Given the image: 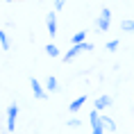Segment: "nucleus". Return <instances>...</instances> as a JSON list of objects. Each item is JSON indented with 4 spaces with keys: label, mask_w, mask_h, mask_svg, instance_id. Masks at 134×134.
<instances>
[{
    "label": "nucleus",
    "mask_w": 134,
    "mask_h": 134,
    "mask_svg": "<svg viewBox=\"0 0 134 134\" xmlns=\"http://www.w3.org/2000/svg\"><path fill=\"white\" fill-rule=\"evenodd\" d=\"M93 48H96V46H93L91 41L73 43V46H71V50H68L66 55H62V59H64V62H66V64H68V62H73V59H75V57H77V55H82L84 50H86V52H89V50H93Z\"/></svg>",
    "instance_id": "1"
},
{
    "label": "nucleus",
    "mask_w": 134,
    "mask_h": 134,
    "mask_svg": "<svg viewBox=\"0 0 134 134\" xmlns=\"http://www.w3.org/2000/svg\"><path fill=\"white\" fill-rule=\"evenodd\" d=\"M96 27H98V32H107V30L111 27V9H102L98 14V21H96Z\"/></svg>",
    "instance_id": "2"
},
{
    "label": "nucleus",
    "mask_w": 134,
    "mask_h": 134,
    "mask_svg": "<svg viewBox=\"0 0 134 134\" xmlns=\"http://www.w3.org/2000/svg\"><path fill=\"white\" fill-rule=\"evenodd\" d=\"M30 86H32V96H34L36 100H46V98H48V91H46V86H43L36 77L30 80Z\"/></svg>",
    "instance_id": "3"
},
{
    "label": "nucleus",
    "mask_w": 134,
    "mask_h": 134,
    "mask_svg": "<svg viewBox=\"0 0 134 134\" xmlns=\"http://www.w3.org/2000/svg\"><path fill=\"white\" fill-rule=\"evenodd\" d=\"M16 118H18V105H16V102H12V105L7 107V132H14Z\"/></svg>",
    "instance_id": "4"
},
{
    "label": "nucleus",
    "mask_w": 134,
    "mask_h": 134,
    "mask_svg": "<svg viewBox=\"0 0 134 134\" xmlns=\"http://www.w3.org/2000/svg\"><path fill=\"white\" fill-rule=\"evenodd\" d=\"M46 25H48V32H50V39L57 36V12H50L46 16Z\"/></svg>",
    "instance_id": "5"
},
{
    "label": "nucleus",
    "mask_w": 134,
    "mask_h": 134,
    "mask_svg": "<svg viewBox=\"0 0 134 134\" xmlns=\"http://www.w3.org/2000/svg\"><path fill=\"white\" fill-rule=\"evenodd\" d=\"M84 102H86V96H77V98L68 105V111H71V114H77L80 109H82V105H84Z\"/></svg>",
    "instance_id": "6"
},
{
    "label": "nucleus",
    "mask_w": 134,
    "mask_h": 134,
    "mask_svg": "<svg viewBox=\"0 0 134 134\" xmlns=\"http://www.w3.org/2000/svg\"><path fill=\"white\" fill-rule=\"evenodd\" d=\"M100 125H102V130H107V132H116V123H114L109 116H105V114H100Z\"/></svg>",
    "instance_id": "7"
},
{
    "label": "nucleus",
    "mask_w": 134,
    "mask_h": 134,
    "mask_svg": "<svg viewBox=\"0 0 134 134\" xmlns=\"http://www.w3.org/2000/svg\"><path fill=\"white\" fill-rule=\"evenodd\" d=\"M107 107H111V96H100V98L96 100V109H98V111H105Z\"/></svg>",
    "instance_id": "8"
},
{
    "label": "nucleus",
    "mask_w": 134,
    "mask_h": 134,
    "mask_svg": "<svg viewBox=\"0 0 134 134\" xmlns=\"http://www.w3.org/2000/svg\"><path fill=\"white\" fill-rule=\"evenodd\" d=\"M120 32H132L134 34V18H123L120 21Z\"/></svg>",
    "instance_id": "9"
},
{
    "label": "nucleus",
    "mask_w": 134,
    "mask_h": 134,
    "mask_svg": "<svg viewBox=\"0 0 134 134\" xmlns=\"http://www.w3.org/2000/svg\"><path fill=\"white\" fill-rule=\"evenodd\" d=\"M57 89H59V86H57V77H55V75H50V77L46 80V91H48V93H55Z\"/></svg>",
    "instance_id": "10"
},
{
    "label": "nucleus",
    "mask_w": 134,
    "mask_h": 134,
    "mask_svg": "<svg viewBox=\"0 0 134 134\" xmlns=\"http://www.w3.org/2000/svg\"><path fill=\"white\" fill-rule=\"evenodd\" d=\"M82 41H86V30H80V32H75L71 36V46L73 43H82Z\"/></svg>",
    "instance_id": "11"
},
{
    "label": "nucleus",
    "mask_w": 134,
    "mask_h": 134,
    "mask_svg": "<svg viewBox=\"0 0 134 134\" xmlns=\"http://www.w3.org/2000/svg\"><path fill=\"white\" fill-rule=\"evenodd\" d=\"M0 46H2V50H9L12 48V43H9V36L5 30H0Z\"/></svg>",
    "instance_id": "12"
},
{
    "label": "nucleus",
    "mask_w": 134,
    "mask_h": 134,
    "mask_svg": "<svg viewBox=\"0 0 134 134\" xmlns=\"http://www.w3.org/2000/svg\"><path fill=\"white\" fill-rule=\"evenodd\" d=\"M46 52H48V57H59V48H57L55 43H48L46 46Z\"/></svg>",
    "instance_id": "13"
},
{
    "label": "nucleus",
    "mask_w": 134,
    "mask_h": 134,
    "mask_svg": "<svg viewBox=\"0 0 134 134\" xmlns=\"http://www.w3.org/2000/svg\"><path fill=\"white\" fill-rule=\"evenodd\" d=\"M118 46H120L118 39H111V41L107 43V50H111V52H114V50H118Z\"/></svg>",
    "instance_id": "14"
},
{
    "label": "nucleus",
    "mask_w": 134,
    "mask_h": 134,
    "mask_svg": "<svg viewBox=\"0 0 134 134\" xmlns=\"http://www.w3.org/2000/svg\"><path fill=\"white\" fill-rule=\"evenodd\" d=\"M80 125H82V120H80V118H71V120H68V127H80Z\"/></svg>",
    "instance_id": "15"
},
{
    "label": "nucleus",
    "mask_w": 134,
    "mask_h": 134,
    "mask_svg": "<svg viewBox=\"0 0 134 134\" xmlns=\"http://www.w3.org/2000/svg\"><path fill=\"white\" fill-rule=\"evenodd\" d=\"M64 5H66V0H55V12L64 9Z\"/></svg>",
    "instance_id": "16"
},
{
    "label": "nucleus",
    "mask_w": 134,
    "mask_h": 134,
    "mask_svg": "<svg viewBox=\"0 0 134 134\" xmlns=\"http://www.w3.org/2000/svg\"><path fill=\"white\" fill-rule=\"evenodd\" d=\"M5 2H14V0H5Z\"/></svg>",
    "instance_id": "17"
},
{
    "label": "nucleus",
    "mask_w": 134,
    "mask_h": 134,
    "mask_svg": "<svg viewBox=\"0 0 134 134\" xmlns=\"http://www.w3.org/2000/svg\"><path fill=\"white\" fill-rule=\"evenodd\" d=\"M0 134H2V132H0Z\"/></svg>",
    "instance_id": "18"
}]
</instances>
